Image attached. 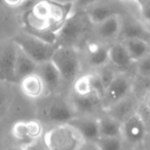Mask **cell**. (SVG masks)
I'll return each mask as SVG.
<instances>
[{
  "mask_svg": "<svg viewBox=\"0 0 150 150\" xmlns=\"http://www.w3.org/2000/svg\"><path fill=\"white\" fill-rule=\"evenodd\" d=\"M101 100L102 98L100 96H98L95 93H91L84 96H78V95L73 94L72 100L70 102L77 113L79 112L83 115H90L97 109Z\"/></svg>",
  "mask_w": 150,
  "mask_h": 150,
  "instance_id": "2e32d148",
  "label": "cell"
},
{
  "mask_svg": "<svg viewBox=\"0 0 150 150\" xmlns=\"http://www.w3.org/2000/svg\"><path fill=\"white\" fill-rule=\"evenodd\" d=\"M26 1H30V0H24V2H26Z\"/></svg>",
  "mask_w": 150,
  "mask_h": 150,
  "instance_id": "836d02e7",
  "label": "cell"
},
{
  "mask_svg": "<svg viewBox=\"0 0 150 150\" xmlns=\"http://www.w3.org/2000/svg\"><path fill=\"white\" fill-rule=\"evenodd\" d=\"M41 115L43 119L48 122L62 125L68 123L75 116H77V112L75 111L74 107L71 102L61 98L52 99L47 101L41 108Z\"/></svg>",
  "mask_w": 150,
  "mask_h": 150,
  "instance_id": "5b68a950",
  "label": "cell"
},
{
  "mask_svg": "<svg viewBox=\"0 0 150 150\" xmlns=\"http://www.w3.org/2000/svg\"><path fill=\"white\" fill-rule=\"evenodd\" d=\"M58 3H62V4H73L75 2V0H52Z\"/></svg>",
  "mask_w": 150,
  "mask_h": 150,
  "instance_id": "1f68e13d",
  "label": "cell"
},
{
  "mask_svg": "<svg viewBox=\"0 0 150 150\" xmlns=\"http://www.w3.org/2000/svg\"><path fill=\"white\" fill-rule=\"evenodd\" d=\"M17 50L13 39L0 42V83H19L15 73Z\"/></svg>",
  "mask_w": 150,
  "mask_h": 150,
  "instance_id": "8992f818",
  "label": "cell"
},
{
  "mask_svg": "<svg viewBox=\"0 0 150 150\" xmlns=\"http://www.w3.org/2000/svg\"><path fill=\"white\" fill-rule=\"evenodd\" d=\"M13 41L38 65L50 62L59 46V43L47 42L27 31L18 33L13 38Z\"/></svg>",
  "mask_w": 150,
  "mask_h": 150,
  "instance_id": "6da1fadb",
  "label": "cell"
},
{
  "mask_svg": "<svg viewBox=\"0 0 150 150\" xmlns=\"http://www.w3.org/2000/svg\"><path fill=\"white\" fill-rule=\"evenodd\" d=\"M125 47L134 62H138L150 54V42L141 38H127L123 39Z\"/></svg>",
  "mask_w": 150,
  "mask_h": 150,
  "instance_id": "d6986e66",
  "label": "cell"
},
{
  "mask_svg": "<svg viewBox=\"0 0 150 150\" xmlns=\"http://www.w3.org/2000/svg\"><path fill=\"white\" fill-rule=\"evenodd\" d=\"M37 73L41 76L46 88V92L54 93L59 91L63 79L60 72L52 61L38 65Z\"/></svg>",
  "mask_w": 150,
  "mask_h": 150,
  "instance_id": "7c38bea8",
  "label": "cell"
},
{
  "mask_svg": "<svg viewBox=\"0 0 150 150\" xmlns=\"http://www.w3.org/2000/svg\"><path fill=\"white\" fill-rule=\"evenodd\" d=\"M121 125L122 138L131 145L141 144L145 140L147 129L142 115L137 112H132L125 117Z\"/></svg>",
  "mask_w": 150,
  "mask_h": 150,
  "instance_id": "52a82bcc",
  "label": "cell"
},
{
  "mask_svg": "<svg viewBox=\"0 0 150 150\" xmlns=\"http://www.w3.org/2000/svg\"><path fill=\"white\" fill-rule=\"evenodd\" d=\"M48 150H78L86 141L70 123L57 125L43 135Z\"/></svg>",
  "mask_w": 150,
  "mask_h": 150,
  "instance_id": "3957f363",
  "label": "cell"
},
{
  "mask_svg": "<svg viewBox=\"0 0 150 150\" xmlns=\"http://www.w3.org/2000/svg\"><path fill=\"white\" fill-rule=\"evenodd\" d=\"M68 123L75 127L86 142H95L98 138H100L99 118L92 117L90 115L75 116Z\"/></svg>",
  "mask_w": 150,
  "mask_h": 150,
  "instance_id": "30bf717a",
  "label": "cell"
},
{
  "mask_svg": "<svg viewBox=\"0 0 150 150\" xmlns=\"http://www.w3.org/2000/svg\"><path fill=\"white\" fill-rule=\"evenodd\" d=\"M109 62L116 68H127L134 63L123 42H115L109 46Z\"/></svg>",
  "mask_w": 150,
  "mask_h": 150,
  "instance_id": "ac0fdd59",
  "label": "cell"
},
{
  "mask_svg": "<svg viewBox=\"0 0 150 150\" xmlns=\"http://www.w3.org/2000/svg\"><path fill=\"white\" fill-rule=\"evenodd\" d=\"M94 24L86 11H73L58 31V43L75 46L88 34Z\"/></svg>",
  "mask_w": 150,
  "mask_h": 150,
  "instance_id": "7a4b0ae2",
  "label": "cell"
},
{
  "mask_svg": "<svg viewBox=\"0 0 150 150\" xmlns=\"http://www.w3.org/2000/svg\"><path fill=\"white\" fill-rule=\"evenodd\" d=\"M94 26L95 32L100 39L113 40L120 35L121 16H113Z\"/></svg>",
  "mask_w": 150,
  "mask_h": 150,
  "instance_id": "4fadbf2b",
  "label": "cell"
},
{
  "mask_svg": "<svg viewBox=\"0 0 150 150\" xmlns=\"http://www.w3.org/2000/svg\"><path fill=\"white\" fill-rule=\"evenodd\" d=\"M50 61L59 70L63 81H74L79 76L80 58L75 46L59 44Z\"/></svg>",
  "mask_w": 150,
  "mask_h": 150,
  "instance_id": "277c9868",
  "label": "cell"
},
{
  "mask_svg": "<svg viewBox=\"0 0 150 150\" xmlns=\"http://www.w3.org/2000/svg\"><path fill=\"white\" fill-rule=\"evenodd\" d=\"M121 122L118 118L111 115L99 117L100 137H122Z\"/></svg>",
  "mask_w": 150,
  "mask_h": 150,
  "instance_id": "ffe728a7",
  "label": "cell"
},
{
  "mask_svg": "<svg viewBox=\"0 0 150 150\" xmlns=\"http://www.w3.org/2000/svg\"><path fill=\"white\" fill-rule=\"evenodd\" d=\"M19 86L22 93L30 99H39L46 93L44 82L37 71L22 78Z\"/></svg>",
  "mask_w": 150,
  "mask_h": 150,
  "instance_id": "8fae6325",
  "label": "cell"
},
{
  "mask_svg": "<svg viewBox=\"0 0 150 150\" xmlns=\"http://www.w3.org/2000/svg\"><path fill=\"white\" fill-rule=\"evenodd\" d=\"M0 83V110H4L13 99V92L9 88Z\"/></svg>",
  "mask_w": 150,
  "mask_h": 150,
  "instance_id": "484cf974",
  "label": "cell"
},
{
  "mask_svg": "<svg viewBox=\"0 0 150 150\" xmlns=\"http://www.w3.org/2000/svg\"><path fill=\"white\" fill-rule=\"evenodd\" d=\"M86 59L91 67L100 69L109 62V47L102 43H90L86 50Z\"/></svg>",
  "mask_w": 150,
  "mask_h": 150,
  "instance_id": "9a60e30c",
  "label": "cell"
},
{
  "mask_svg": "<svg viewBox=\"0 0 150 150\" xmlns=\"http://www.w3.org/2000/svg\"><path fill=\"white\" fill-rule=\"evenodd\" d=\"M142 105H143V108L145 110V112L150 117V90H148L144 94L143 99H142Z\"/></svg>",
  "mask_w": 150,
  "mask_h": 150,
  "instance_id": "f1b7e54d",
  "label": "cell"
},
{
  "mask_svg": "<svg viewBox=\"0 0 150 150\" xmlns=\"http://www.w3.org/2000/svg\"><path fill=\"white\" fill-rule=\"evenodd\" d=\"M3 1L9 7H21L24 3V0H3Z\"/></svg>",
  "mask_w": 150,
  "mask_h": 150,
  "instance_id": "f546056e",
  "label": "cell"
},
{
  "mask_svg": "<svg viewBox=\"0 0 150 150\" xmlns=\"http://www.w3.org/2000/svg\"><path fill=\"white\" fill-rule=\"evenodd\" d=\"M73 82H74L73 84V94L74 95L84 96V95L94 93L92 88V81H91V74L78 76Z\"/></svg>",
  "mask_w": 150,
  "mask_h": 150,
  "instance_id": "7402d4cb",
  "label": "cell"
},
{
  "mask_svg": "<svg viewBox=\"0 0 150 150\" xmlns=\"http://www.w3.org/2000/svg\"><path fill=\"white\" fill-rule=\"evenodd\" d=\"M38 64H36L30 57H28L22 50L18 47L15 61V73L18 82L27 75L37 71Z\"/></svg>",
  "mask_w": 150,
  "mask_h": 150,
  "instance_id": "e0dca14e",
  "label": "cell"
},
{
  "mask_svg": "<svg viewBox=\"0 0 150 150\" xmlns=\"http://www.w3.org/2000/svg\"><path fill=\"white\" fill-rule=\"evenodd\" d=\"M131 88L132 82L127 75L115 74L107 84L103 99L107 105L115 106L127 99Z\"/></svg>",
  "mask_w": 150,
  "mask_h": 150,
  "instance_id": "ba28073f",
  "label": "cell"
},
{
  "mask_svg": "<svg viewBox=\"0 0 150 150\" xmlns=\"http://www.w3.org/2000/svg\"><path fill=\"white\" fill-rule=\"evenodd\" d=\"M136 70H137L138 75L141 77H150V54L136 62Z\"/></svg>",
  "mask_w": 150,
  "mask_h": 150,
  "instance_id": "d4e9b609",
  "label": "cell"
},
{
  "mask_svg": "<svg viewBox=\"0 0 150 150\" xmlns=\"http://www.w3.org/2000/svg\"><path fill=\"white\" fill-rule=\"evenodd\" d=\"M11 135L18 141H29L27 132V121H18L11 127Z\"/></svg>",
  "mask_w": 150,
  "mask_h": 150,
  "instance_id": "cb8c5ba5",
  "label": "cell"
},
{
  "mask_svg": "<svg viewBox=\"0 0 150 150\" xmlns=\"http://www.w3.org/2000/svg\"><path fill=\"white\" fill-rule=\"evenodd\" d=\"M123 39L127 38H141L150 42V31H148L139 21L132 18H122L121 16L120 35Z\"/></svg>",
  "mask_w": 150,
  "mask_h": 150,
  "instance_id": "5bb4252c",
  "label": "cell"
},
{
  "mask_svg": "<svg viewBox=\"0 0 150 150\" xmlns=\"http://www.w3.org/2000/svg\"><path fill=\"white\" fill-rule=\"evenodd\" d=\"M138 5L142 19L150 23V0H142Z\"/></svg>",
  "mask_w": 150,
  "mask_h": 150,
  "instance_id": "4316f807",
  "label": "cell"
},
{
  "mask_svg": "<svg viewBox=\"0 0 150 150\" xmlns=\"http://www.w3.org/2000/svg\"><path fill=\"white\" fill-rule=\"evenodd\" d=\"M122 137H100L94 142L100 150H122Z\"/></svg>",
  "mask_w": 150,
  "mask_h": 150,
  "instance_id": "44dd1931",
  "label": "cell"
},
{
  "mask_svg": "<svg viewBox=\"0 0 150 150\" xmlns=\"http://www.w3.org/2000/svg\"><path fill=\"white\" fill-rule=\"evenodd\" d=\"M78 150H100L94 142H86Z\"/></svg>",
  "mask_w": 150,
  "mask_h": 150,
  "instance_id": "4dcf8cb0",
  "label": "cell"
},
{
  "mask_svg": "<svg viewBox=\"0 0 150 150\" xmlns=\"http://www.w3.org/2000/svg\"><path fill=\"white\" fill-rule=\"evenodd\" d=\"M99 1L101 0H75V2L73 3V11H86Z\"/></svg>",
  "mask_w": 150,
  "mask_h": 150,
  "instance_id": "83f0119b",
  "label": "cell"
},
{
  "mask_svg": "<svg viewBox=\"0 0 150 150\" xmlns=\"http://www.w3.org/2000/svg\"><path fill=\"white\" fill-rule=\"evenodd\" d=\"M129 1H133V2L137 3V4H139V3H140V2H141L142 0H129Z\"/></svg>",
  "mask_w": 150,
  "mask_h": 150,
  "instance_id": "d6a6232c",
  "label": "cell"
},
{
  "mask_svg": "<svg viewBox=\"0 0 150 150\" xmlns=\"http://www.w3.org/2000/svg\"><path fill=\"white\" fill-rule=\"evenodd\" d=\"M27 132L29 141H35L44 135L43 125L39 120H29L27 121Z\"/></svg>",
  "mask_w": 150,
  "mask_h": 150,
  "instance_id": "603a6c76",
  "label": "cell"
},
{
  "mask_svg": "<svg viewBox=\"0 0 150 150\" xmlns=\"http://www.w3.org/2000/svg\"><path fill=\"white\" fill-rule=\"evenodd\" d=\"M86 13L91 22L97 25L113 16H122L125 11L122 5L116 0H101L86 9Z\"/></svg>",
  "mask_w": 150,
  "mask_h": 150,
  "instance_id": "9c48e42d",
  "label": "cell"
}]
</instances>
